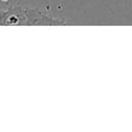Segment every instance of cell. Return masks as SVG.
Returning a JSON list of instances; mask_svg holds the SVG:
<instances>
[{"label": "cell", "mask_w": 132, "mask_h": 132, "mask_svg": "<svg viewBox=\"0 0 132 132\" xmlns=\"http://www.w3.org/2000/svg\"><path fill=\"white\" fill-rule=\"evenodd\" d=\"M2 25L5 26H27L26 8L22 6H14L3 10Z\"/></svg>", "instance_id": "obj_1"}, {"label": "cell", "mask_w": 132, "mask_h": 132, "mask_svg": "<svg viewBox=\"0 0 132 132\" xmlns=\"http://www.w3.org/2000/svg\"><path fill=\"white\" fill-rule=\"evenodd\" d=\"M26 14H27V26H52V25H62L64 22L62 20H57L54 18H51L50 15L44 14L41 10L37 8H26Z\"/></svg>", "instance_id": "obj_2"}]
</instances>
